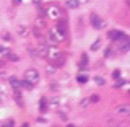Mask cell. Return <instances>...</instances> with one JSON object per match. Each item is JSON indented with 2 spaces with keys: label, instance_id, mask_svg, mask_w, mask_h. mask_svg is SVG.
Instances as JSON below:
<instances>
[{
  "label": "cell",
  "instance_id": "ffe728a7",
  "mask_svg": "<svg viewBox=\"0 0 130 127\" xmlns=\"http://www.w3.org/2000/svg\"><path fill=\"white\" fill-rule=\"evenodd\" d=\"M47 111V101H46V98H42L41 100V112H46Z\"/></svg>",
  "mask_w": 130,
  "mask_h": 127
},
{
  "label": "cell",
  "instance_id": "30bf717a",
  "mask_svg": "<svg viewBox=\"0 0 130 127\" xmlns=\"http://www.w3.org/2000/svg\"><path fill=\"white\" fill-rule=\"evenodd\" d=\"M16 33H18L20 38H26V36L29 34V30H28L26 26H18V31H16Z\"/></svg>",
  "mask_w": 130,
  "mask_h": 127
},
{
  "label": "cell",
  "instance_id": "ba28073f",
  "mask_svg": "<svg viewBox=\"0 0 130 127\" xmlns=\"http://www.w3.org/2000/svg\"><path fill=\"white\" fill-rule=\"evenodd\" d=\"M116 114H130V106L128 104H122L116 108Z\"/></svg>",
  "mask_w": 130,
  "mask_h": 127
},
{
  "label": "cell",
  "instance_id": "d6a6232c",
  "mask_svg": "<svg viewBox=\"0 0 130 127\" xmlns=\"http://www.w3.org/2000/svg\"><path fill=\"white\" fill-rule=\"evenodd\" d=\"M32 2H34V3H36V5H39V3H41V2H42V0H32Z\"/></svg>",
  "mask_w": 130,
  "mask_h": 127
},
{
  "label": "cell",
  "instance_id": "3957f363",
  "mask_svg": "<svg viewBox=\"0 0 130 127\" xmlns=\"http://www.w3.org/2000/svg\"><path fill=\"white\" fill-rule=\"evenodd\" d=\"M46 16L51 20H55V21H59L60 18H62V10H60L57 5H49L46 8Z\"/></svg>",
  "mask_w": 130,
  "mask_h": 127
},
{
  "label": "cell",
  "instance_id": "7402d4cb",
  "mask_svg": "<svg viewBox=\"0 0 130 127\" xmlns=\"http://www.w3.org/2000/svg\"><path fill=\"white\" fill-rule=\"evenodd\" d=\"M86 64H88V57H86V54H83V55H81V64H80V67L83 68Z\"/></svg>",
  "mask_w": 130,
  "mask_h": 127
},
{
  "label": "cell",
  "instance_id": "8fae6325",
  "mask_svg": "<svg viewBox=\"0 0 130 127\" xmlns=\"http://www.w3.org/2000/svg\"><path fill=\"white\" fill-rule=\"evenodd\" d=\"M10 87L13 88V90H20V80L18 78H15V77H10Z\"/></svg>",
  "mask_w": 130,
  "mask_h": 127
},
{
  "label": "cell",
  "instance_id": "4dcf8cb0",
  "mask_svg": "<svg viewBox=\"0 0 130 127\" xmlns=\"http://www.w3.org/2000/svg\"><path fill=\"white\" fill-rule=\"evenodd\" d=\"M0 54H8V49H5L3 46H0Z\"/></svg>",
  "mask_w": 130,
  "mask_h": 127
},
{
  "label": "cell",
  "instance_id": "484cf974",
  "mask_svg": "<svg viewBox=\"0 0 130 127\" xmlns=\"http://www.w3.org/2000/svg\"><path fill=\"white\" fill-rule=\"evenodd\" d=\"M36 26H38V28H44V26H46V21L38 18V21H36Z\"/></svg>",
  "mask_w": 130,
  "mask_h": 127
},
{
  "label": "cell",
  "instance_id": "9a60e30c",
  "mask_svg": "<svg viewBox=\"0 0 130 127\" xmlns=\"http://www.w3.org/2000/svg\"><path fill=\"white\" fill-rule=\"evenodd\" d=\"M76 81H78V83H86V81H88V75H85V73H80V75L76 77Z\"/></svg>",
  "mask_w": 130,
  "mask_h": 127
},
{
  "label": "cell",
  "instance_id": "44dd1931",
  "mask_svg": "<svg viewBox=\"0 0 130 127\" xmlns=\"http://www.w3.org/2000/svg\"><path fill=\"white\" fill-rule=\"evenodd\" d=\"M8 60H11V62H18V60H20V57H18V55H15V54H10V52H8Z\"/></svg>",
  "mask_w": 130,
  "mask_h": 127
},
{
  "label": "cell",
  "instance_id": "836d02e7",
  "mask_svg": "<svg viewBox=\"0 0 130 127\" xmlns=\"http://www.w3.org/2000/svg\"><path fill=\"white\" fill-rule=\"evenodd\" d=\"M15 3H20V0H15Z\"/></svg>",
  "mask_w": 130,
  "mask_h": 127
},
{
  "label": "cell",
  "instance_id": "603a6c76",
  "mask_svg": "<svg viewBox=\"0 0 130 127\" xmlns=\"http://www.w3.org/2000/svg\"><path fill=\"white\" fill-rule=\"evenodd\" d=\"M99 101V95H93V96H89V103H98Z\"/></svg>",
  "mask_w": 130,
  "mask_h": 127
},
{
  "label": "cell",
  "instance_id": "4fadbf2b",
  "mask_svg": "<svg viewBox=\"0 0 130 127\" xmlns=\"http://www.w3.org/2000/svg\"><path fill=\"white\" fill-rule=\"evenodd\" d=\"M34 85L31 83V81H28V80H23V81H20V88H24V90H31Z\"/></svg>",
  "mask_w": 130,
  "mask_h": 127
},
{
  "label": "cell",
  "instance_id": "d6986e66",
  "mask_svg": "<svg viewBox=\"0 0 130 127\" xmlns=\"http://www.w3.org/2000/svg\"><path fill=\"white\" fill-rule=\"evenodd\" d=\"M96 81V85H99V87H104V83H106V80L103 78V77H94V78H93Z\"/></svg>",
  "mask_w": 130,
  "mask_h": 127
},
{
  "label": "cell",
  "instance_id": "f546056e",
  "mask_svg": "<svg viewBox=\"0 0 130 127\" xmlns=\"http://www.w3.org/2000/svg\"><path fill=\"white\" fill-rule=\"evenodd\" d=\"M5 125H7V127H10V125H15V121H13V119H8V121L5 122Z\"/></svg>",
  "mask_w": 130,
  "mask_h": 127
},
{
  "label": "cell",
  "instance_id": "4316f807",
  "mask_svg": "<svg viewBox=\"0 0 130 127\" xmlns=\"http://www.w3.org/2000/svg\"><path fill=\"white\" fill-rule=\"evenodd\" d=\"M29 54L32 55V59H38V57H39V55H38V51H36V49H29Z\"/></svg>",
  "mask_w": 130,
  "mask_h": 127
},
{
  "label": "cell",
  "instance_id": "6da1fadb",
  "mask_svg": "<svg viewBox=\"0 0 130 127\" xmlns=\"http://www.w3.org/2000/svg\"><path fill=\"white\" fill-rule=\"evenodd\" d=\"M47 38H49V43H51V44L63 43L65 38H67V31L62 30V28H59V26H55V28H52V30L49 31Z\"/></svg>",
  "mask_w": 130,
  "mask_h": 127
},
{
  "label": "cell",
  "instance_id": "2e32d148",
  "mask_svg": "<svg viewBox=\"0 0 130 127\" xmlns=\"http://www.w3.org/2000/svg\"><path fill=\"white\" fill-rule=\"evenodd\" d=\"M13 98L16 100V103H18L20 106H23V101H21V95H20V91H18V90H15V95H13Z\"/></svg>",
  "mask_w": 130,
  "mask_h": 127
},
{
  "label": "cell",
  "instance_id": "9c48e42d",
  "mask_svg": "<svg viewBox=\"0 0 130 127\" xmlns=\"http://www.w3.org/2000/svg\"><path fill=\"white\" fill-rule=\"evenodd\" d=\"M36 51H38V55H39V57H46V52H47V46H46V44H38V47H36Z\"/></svg>",
  "mask_w": 130,
  "mask_h": 127
},
{
  "label": "cell",
  "instance_id": "7a4b0ae2",
  "mask_svg": "<svg viewBox=\"0 0 130 127\" xmlns=\"http://www.w3.org/2000/svg\"><path fill=\"white\" fill-rule=\"evenodd\" d=\"M46 57L51 60V62H55L57 65H60V64L63 62V54H62V51H60L59 47H55L54 44H52V46H47Z\"/></svg>",
  "mask_w": 130,
  "mask_h": 127
},
{
  "label": "cell",
  "instance_id": "e0dca14e",
  "mask_svg": "<svg viewBox=\"0 0 130 127\" xmlns=\"http://www.w3.org/2000/svg\"><path fill=\"white\" fill-rule=\"evenodd\" d=\"M125 83H127L125 80H122V78H117V80H116V83H114V88H122Z\"/></svg>",
  "mask_w": 130,
  "mask_h": 127
},
{
  "label": "cell",
  "instance_id": "ac0fdd59",
  "mask_svg": "<svg viewBox=\"0 0 130 127\" xmlns=\"http://www.w3.org/2000/svg\"><path fill=\"white\" fill-rule=\"evenodd\" d=\"M101 43H103L101 39H96V41H94V44L91 46V51H93V52H94V51H98V49L101 47Z\"/></svg>",
  "mask_w": 130,
  "mask_h": 127
},
{
  "label": "cell",
  "instance_id": "5bb4252c",
  "mask_svg": "<svg viewBox=\"0 0 130 127\" xmlns=\"http://www.w3.org/2000/svg\"><path fill=\"white\" fill-rule=\"evenodd\" d=\"M89 104H91V103H89V98H85V100L80 101V109H86Z\"/></svg>",
  "mask_w": 130,
  "mask_h": 127
},
{
  "label": "cell",
  "instance_id": "83f0119b",
  "mask_svg": "<svg viewBox=\"0 0 130 127\" xmlns=\"http://www.w3.org/2000/svg\"><path fill=\"white\" fill-rule=\"evenodd\" d=\"M54 72H55L54 65H47V73H54Z\"/></svg>",
  "mask_w": 130,
  "mask_h": 127
},
{
  "label": "cell",
  "instance_id": "1f68e13d",
  "mask_svg": "<svg viewBox=\"0 0 130 127\" xmlns=\"http://www.w3.org/2000/svg\"><path fill=\"white\" fill-rule=\"evenodd\" d=\"M88 2H89V0H78L80 5H85V3H88Z\"/></svg>",
  "mask_w": 130,
  "mask_h": 127
},
{
  "label": "cell",
  "instance_id": "7c38bea8",
  "mask_svg": "<svg viewBox=\"0 0 130 127\" xmlns=\"http://www.w3.org/2000/svg\"><path fill=\"white\" fill-rule=\"evenodd\" d=\"M78 7H80L78 0H68V2H67V8H68V10H75V8H78Z\"/></svg>",
  "mask_w": 130,
  "mask_h": 127
},
{
  "label": "cell",
  "instance_id": "8992f818",
  "mask_svg": "<svg viewBox=\"0 0 130 127\" xmlns=\"http://www.w3.org/2000/svg\"><path fill=\"white\" fill-rule=\"evenodd\" d=\"M65 103H67V98H65V100H63V98L54 96V98H52V100H51V103H49V104H51V108H60V106H63Z\"/></svg>",
  "mask_w": 130,
  "mask_h": 127
},
{
  "label": "cell",
  "instance_id": "5b68a950",
  "mask_svg": "<svg viewBox=\"0 0 130 127\" xmlns=\"http://www.w3.org/2000/svg\"><path fill=\"white\" fill-rule=\"evenodd\" d=\"M91 24H93L94 28H99V30H103V28L107 26V21H106V20H101L98 15L93 13V15H91Z\"/></svg>",
  "mask_w": 130,
  "mask_h": 127
},
{
  "label": "cell",
  "instance_id": "f1b7e54d",
  "mask_svg": "<svg viewBox=\"0 0 130 127\" xmlns=\"http://www.w3.org/2000/svg\"><path fill=\"white\" fill-rule=\"evenodd\" d=\"M38 124H41V125H47L49 122H47L46 119H42V117H41V119H38Z\"/></svg>",
  "mask_w": 130,
  "mask_h": 127
},
{
  "label": "cell",
  "instance_id": "cb8c5ba5",
  "mask_svg": "<svg viewBox=\"0 0 130 127\" xmlns=\"http://www.w3.org/2000/svg\"><path fill=\"white\" fill-rule=\"evenodd\" d=\"M120 75H122V73H120V70H114V72H112V78H114V80L120 78Z\"/></svg>",
  "mask_w": 130,
  "mask_h": 127
},
{
  "label": "cell",
  "instance_id": "277c9868",
  "mask_svg": "<svg viewBox=\"0 0 130 127\" xmlns=\"http://www.w3.org/2000/svg\"><path fill=\"white\" fill-rule=\"evenodd\" d=\"M24 80L31 81L32 85L38 83V81H39V72L36 70V68H28V70L24 72Z\"/></svg>",
  "mask_w": 130,
  "mask_h": 127
},
{
  "label": "cell",
  "instance_id": "52a82bcc",
  "mask_svg": "<svg viewBox=\"0 0 130 127\" xmlns=\"http://www.w3.org/2000/svg\"><path fill=\"white\" fill-rule=\"evenodd\" d=\"M124 38H127V36L122 31H117V30L109 31V39H112V41H119V39H124Z\"/></svg>",
  "mask_w": 130,
  "mask_h": 127
},
{
  "label": "cell",
  "instance_id": "d4e9b609",
  "mask_svg": "<svg viewBox=\"0 0 130 127\" xmlns=\"http://www.w3.org/2000/svg\"><path fill=\"white\" fill-rule=\"evenodd\" d=\"M34 36H36L38 39H42V33H41L39 28H36V30H34Z\"/></svg>",
  "mask_w": 130,
  "mask_h": 127
}]
</instances>
